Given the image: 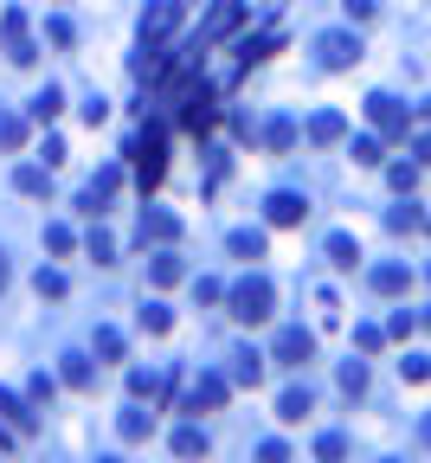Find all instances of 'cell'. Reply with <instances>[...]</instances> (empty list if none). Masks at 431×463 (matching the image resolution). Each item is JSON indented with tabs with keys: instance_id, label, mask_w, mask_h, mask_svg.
I'll list each match as a JSON object with an SVG mask.
<instances>
[{
	"instance_id": "6da1fadb",
	"label": "cell",
	"mask_w": 431,
	"mask_h": 463,
	"mask_svg": "<svg viewBox=\"0 0 431 463\" xmlns=\"http://www.w3.org/2000/svg\"><path fill=\"white\" fill-rule=\"evenodd\" d=\"M271 303H277V296H271V283H264V277H245V283L232 290V315L238 322H264V315H271Z\"/></svg>"
},
{
	"instance_id": "7a4b0ae2",
	"label": "cell",
	"mask_w": 431,
	"mask_h": 463,
	"mask_svg": "<svg viewBox=\"0 0 431 463\" xmlns=\"http://www.w3.org/2000/svg\"><path fill=\"white\" fill-rule=\"evenodd\" d=\"M315 52H322V65H329V71L361 65V39H355V33H322V39H315Z\"/></svg>"
},
{
	"instance_id": "3957f363",
	"label": "cell",
	"mask_w": 431,
	"mask_h": 463,
	"mask_svg": "<svg viewBox=\"0 0 431 463\" xmlns=\"http://www.w3.org/2000/svg\"><path fill=\"white\" fill-rule=\"evenodd\" d=\"M367 116H373V129H380V135H406V103H393L387 91L367 97Z\"/></svg>"
},
{
	"instance_id": "277c9868",
	"label": "cell",
	"mask_w": 431,
	"mask_h": 463,
	"mask_svg": "<svg viewBox=\"0 0 431 463\" xmlns=\"http://www.w3.org/2000/svg\"><path fill=\"white\" fill-rule=\"evenodd\" d=\"M212 405H226V379L219 373H200L194 387H187V412H212Z\"/></svg>"
},
{
	"instance_id": "5b68a950",
	"label": "cell",
	"mask_w": 431,
	"mask_h": 463,
	"mask_svg": "<svg viewBox=\"0 0 431 463\" xmlns=\"http://www.w3.org/2000/svg\"><path fill=\"white\" fill-rule=\"evenodd\" d=\"M271 354H277V361H283V367H303V361H309V354H315V335H309V329H283Z\"/></svg>"
},
{
	"instance_id": "8992f818",
	"label": "cell",
	"mask_w": 431,
	"mask_h": 463,
	"mask_svg": "<svg viewBox=\"0 0 431 463\" xmlns=\"http://www.w3.org/2000/svg\"><path fill=\"white\" fill-rule=\"evenodd\" d=\"M129 155H136V174H142V187H155V180H161V129H148V142H136Z\"/></svg>"
},
{
	"instance_id": "52a82bcc",
	"label": "cell",
	"mask_w": 431,
	"mask_h": 463,
	"mask_svg": "<svg viewBox=\"0 0 431 463\" xmlns=\"http://www.w3.org/2000/svg\"><path fill=\"white\" fill-rule=\"evenodd\" d=\"M367 283L380 290V296H406V290H412V270H406V264H373Z\"/></svg>"
},
{
	"instance_id": "ba28073f",
	"label": "cell",
	"mask_w": 431,
	"mask_h": 463,
	"mask_svg": "<svg viewBox=\"0 0 431 463\" xmlns=\"http://www.w3.org/2000/svg\"><path fill=\"white\" fill-rule=\"evenodd\" d=\"M116 187H123V168H103V174L84 187V212H103V200H110Z\"/></svg>"
},
{
	"instance_id": "9c48e42d",
	"label": "cell",
	"mask_w": 431,
	"mask_h": 463,
	"mask_svg": "<svg viewBox=\"0 0 431 463\" xmlns=\"http://www.w3.org/2000/svg\"><path fill=\"white\" fill-rule=\"evenodd\" d=\"M0 33H7V52H13L20 65L33 59V45H26V20H20V13H0Z\"/></svg>"
},
{
	"instance_id": "30bf717a",
	"label": "cell",
	"mask_w": 431,
	"mask_h": 463,
	"mask_svg": "<svg viewBox=\"0 0 431 463\" xmlns=\"http://www.w3.org/2000/svg\"><path fill=\"white\" fill-rule=\"evenodd\" d=\"M309 412H315V399H309L303 387H296V393H283V399H277V419H283V425H303Z\"/></svg>"
},
{
	"instance_id": "8fae6325",
	"label": "cell",
	"mask_w": 431,
	"mask_h": 463,
	"mask_svg": "<svg viewBox=\"0 0 431 463\" xmlns=\"http://www.w3.org/2000/svg\"><path fill=\"white\" fill-rule=\"evenodd\" d=\"M142 238L168 244V238H180V220H174V212H142Z\"/></svg>"
},
{
	"instance_id": "7c38bea8",
	"label": "cell",
	"mask_w": 431,
	"mask_h": 463,
	"mask_svg": "<svg viewBox=\"0 0 431 463\" xmlns=\"http://www.w3.org/2000/svg\"><path fill=\"white\" fill-rule=\"evenodd\" d=\"M303 200H296V194H271V226H303Z\"/></svg>"
},
{
	"instance_id": "4fadbf2b",
	"label": "cell",
	"mask_w": 431,
	"mask_h": 463,
	"mask_svg": "<svg viewBox=\"0 0 431 463\" xmlns=\"http://www.w3.org/2000/svg\"><path fill=\"white\" fill-rule=\"evenodd\" d=\"M341 135H347V123H341L335 110H322V116L309 123V142H322V148H329V142H341Z\"/></svg>"
},
{
	"instance_id": "5bb4252c",
	"label": "cell",
	"mask_w": 431,
	"mask_h": 463,
	"mask_svg": "<svg viewBox=\"0 0 431 463\" xmlns=\"http://www.w3.org/2000/svg\"><path fill=\"white\" fill-rule=\"evenodd\" d=\"M355 258H361V244L347 238V232H335V238H329V264H341V270H355Z\"/></svg>"
},
{
	"instance_id": "9a60e30c",
	"label": "cell",
	"mask_w": 431,
	"mask_h": 463,
	"mask_svg": "<svg viewBox=\"0 0 431 463\" xmlns=\"http://www.w3.org/2000/svg\"><path fill=\"white\" fill-rule=\"evenodd\" d=\"M174 451H180V457H206V431H200V425H180V431H174Z\"/></svg>"
},
{
	"instance_id": "2e32d148",
	"label": "cell",
	"mask_w": 431,
	"mask_h": 463,
	"mask_svg": "<svg viewBox=\"0 0 431 463\" xmlns=\"http://www.w3.org/2000/svg\"><path fill=\"white\" fill-rule=\"evenodd\" d=\"M226 244H232V258H245V264H251V258H264V232H232Z\"/></svg>"
},
{
	"instance_id": "e0dca14e",
	"label": "cell",
	"mask_w": 431,
	"mask_h": 463,
	"mask_svg": "<svg viewBox=\"0 0 431 463\" xmlns=\"http://www.w3.org/2000/svg\"><path fill=\"white\" fill-rule=\"evenodd\" d=\"M232 379H238V387H258V379H264V361H258V354H238V361H232Z\"/></svg>"
},
{
	"instance_id": "ac0fdd59",
	"label": "cell",
	"mask_w": 431,
	"mask_h": 463,
	"mask_svg": "<svg viewBox=\"0 0 431 463\" xmlns=\"http://www.w3.org/2000/svg\"><path fill=\"white\" fill-rule=\"evenodd\" d=\"M148 283H180V258H168V251H161V258L148 264Z\"/></svg>"
},
{
	"instance_id": "d6986e66",
	"label": "cell",
	"mask_w": 431,
	"mask_h": 463,
	"mask_svg": "<svg viewBox=\"0 0 431 463\" xmlns=\"http://www.w3.org/2000/svg\"><path fill=\"white\" fill-rule=\"evenodd\" d=\"M387 180L399 187V194H412V187H419V161H399V168H387Z\"/></svg>"
},
{
	"instance_id": "ffe728a7",
	"label": "cell",
	"mask_w": 431,
	"mask_h": 463,
	"mask_svg": "<svg viewBox=\"0 0 431 463\" xmlns=\"http://www.w3.org/2000/svg\"><path fill=\"white\" fill-rule=\"evenodd\" d=\"M20 194H52V180H45V168H20Z\"/></svg>"
},
{
	"instance_id": "44dd1931",
	"label": "cell",
	"mask_w": 431,
	"mask_h": 463,
	"mask_svg": "<svg viewBox=\"0 0 431 463\" xmlns=\"http://www.w3.org/2000/svg\"><path fill=\"white\" fill-rule=\"evenodd\" d=\"M387 226H393V232H412V226H425V220H419V206L406 200V206H393V212H387Z\"/></svg>"
},
{
	"instance_id": "7402d4cb",
	"label": "cell",
	"mask_w": 431,
	"mask_h": 463,
	"mask_svg": "<svg viewBox=\"0 0 431 463\" xmlns=\"http://www.w3.org/2000/svg\"><path fill=\"white\" fill-rule=\"evenodd\" d=\"M59 103H65L59 91H39V97H33V123H52V116H59Z\"/></svg>"
},
{
	"instance_id": "603a6c76",
	"label": "cell",
	"mask_w": 431,
	"mask_h": 463,
	"mask_svg": "<svg viewBox=\"0 0 431 463\" xmlns=\"http://www.w3.org/2000/svg\"><path fill=\"white\" fill-rule=\"evenodd\" d=\"M264 142H271V148H277V155H283V148H290V142H296V123H283V116H277V123H271V129H264Z\"/></svg>"
},
{
	"instance_id": "cb8c5ba5",
	"label": "cell",
	"mask_w": 431,
	"mask_h": 463,
	"mask_svg": "<svg viewBox=\"0 0 431 463\" xmlns=\"http://www.w3.org/2000/svg\"><path fill=\"white\" fill-rule=\"evenodd\" d=\"M355 161L361 168H380V142H373V135H355Z\"/></svg>"
},
{
	"instance_id": "d4e9b609",
	"label": "cell",
	"mask_w": 431,
	"mask_h": 463,
	"mask_svg": "<svg viewBox=\"0 0 431 463\" xmlns=\"http://www.w3.org/2000/svg\"><path fill=\"white\" fill-rule=\"evenodd\" d=\"M0 419H13L20 431H26V425H33V412H26V405H20L13 393H0Z\"/></svg>"
},
{
	"instance_id": "484cf974",
	"label": "cell",
	"mask_w": 431,
	"mask_h": 463,
	"mask_svg": "<svg viewBox=\"0 0 431 463\" xmlns=\"http://www.w3.org/2000/svg\"><path fill=\"white\" fill-rule=\"evenodd\" d=\"M26 142V123L20 116H0V148H20Z\"/></svg>"
},
{
	"instance_id": "4316f807",
	"label": "cell",
	"mask_w": 431,
	"mask_h": 463,
	"mask_svg": "<svg viewBox=\"0 0 431 463\" xmlns=\"http://www.w3.org/2000/svg\"><path fill=\"white\" fill-rule=\"evenodd\" d=\"M168 322H174V315L161 309V303H148V309H142V329H148V335H168Z\"/></svg>"
},
{
	"instance_id": "83f0119b",
	"label": "cell",
	"mask_w": 431,
	"mask_h": 463,
	"mask_svg": "<svg viewBox=\"0 0 431 463\" xmlns=\"http://www.w3.org/2000/svg\"><path fill=\"white\" fill-rule=\"evenodd\" d=\"M97 354H103V361H123V335L116 329H97Z\"/></svg>"
},
{
	"instance_id": "f1b7e54d",
	"label": "cell",
	"mask_w": 431,
	"mask_h": 463,
	"mask_svg": "<svg viewBox=\"0 0 431 463\" xmlns=\"http://www.w3.org/2000/svg\"><path fill=\"white\" fill-rule=\"evenodd\" d=\"M361 387H367V367L347 361V367H341V393H361Z\"/></svg>"
},
{
	"instance_id": "f546056e",
	"label": "cell",
	"mask_w": 431,
	"mask_h": 463,
	"mask_svg": "<svg viewBox=\"0 0 431 463\" xmlns=\"http://www.w3.org/2000/svg\"><path fill=\"white\" fill-rule=\"evenodd\" d=\"M91 258H97V264H110V258H116V244H110V232H91Z\"/></svg>"
},
{
	"instance_id": "4dcf8cb0",
	"label": "cell",
	"mask_w": 431,
	"mask_h": 463,
	"mask_svg": "<svg viewBox=\"0 0 431 463\" xmlns=\"http://www.w3.org/2000/svg\"><path fill=\"white\" fill-rule=\"evenodd\" d=\"M45 251L65 258V251H71V232H65V226H45Z\"/></svg>"
},
{
	"instance_id": "1f68e13d",
	"label": "cell",
	"mask_w": 431,
	"mask_h": 463,
	"mask_svg": "<svg viewBox=\"0 0 431 463\" xmlns=\"http://www.w3.org/2000/svg\"><path fill=\"white\" fill-rule=\"evenodd\" d=\"M33 283H39V296H65V277H59V270H39Z\"/></svg>"
},
{
	"instance_id": "d6a6232c",
	"label": "cell",
	"mask_w": 431,
	"mask_h": 463,
	"mask_svg": "<svg viewBox=\"0 0 431 463\" xmlns=\"http://www.w3.org/2000/svg\"><path fill=\"white\" fill-rule=\"evenodd\" d=\"M399 373H406V379H431V361H419V354H406V361H399Z\"/></svg>"
},
{
	"instance_id": "836d02e7",
	"label": "cell",
	"mask_w": 431,
	"mask_h": 463,
	"mask_svg": "<svg viewBox=\"0 0 431 463\" xmlns=\"http://www.w3.org/2000/svg\"><path fill=\"white\" fill-rule=\"evenodd\" d=\"M123 438H129V444L148 438V419H142V412H129V419H123Z\"/></svg>"
},
{
	"instance_id": "e575fe53",
	"label": "cell",
	"mask_w": 431,
	"mask_h": 463,
	"mask_svg": "<svg viewBox=\"0 0 431 463\" xmlns=\"http://www.w3.org/2000/svg\"><path fill=\"white\" fill-rule=\"evenodd\" d=\"M412 161H419V168H431V135H419V142H412Z\"/></svg>"
},
{
	"instance_id": "d590c367",
	"label": "cell",
	"mask_w": 431,
	"mask_h": 463,
	"mask_svg": "<svg viewBox=\"0 0 431 463\" xmlns=\"http://www.w3.org/2000/svg\"><path fill=\"white\" fill-rule=\"evenodd\" d=\"M347 20H373V0H347Z\"/></svg>"
},
{
	"instance_id": "8d00e7d4",
	"label": "cell",
	"mask_w": 431,
	"mask_h": 463,
	"mask_svg": "<svg viewBox=\"0 0 431 463\" xmlns=\"http://www.w3.org/2000/svg\"><path fill=\"white\" fill-rule=\"evenodd\" d=\"M419 444H425V451H431V419H425V425H419Z\"/></svg>"
},
{
	"instance_id": "74e56055",
	"label": "cell",
	"mask_w": 431,
	"mask_h": 463,
	"mask_svg": "<svg viewBox=\"0 0 431 463\" xmlns=\"http://www.w3.org/2000/svg\"><path fill=\"white\" fill-rule=\"evenodd\" d=\"M0 290H7V258H0Z\"/></svg>"
},
{
	"instance_id": "f35d334b",
	"label": "cell",
	"mask_w": 431,
	"mask_h": 463,
	"mask_svg": "<svg viewBox=\"0 0 431 463\" xmlns=\"http://www.w3.org/2000/svg\"><path fill=\"white\" fill-rule=\"evenodd\" d=\"M425 329H431V315H425Z\"/></svg>"
}]
</instances>
